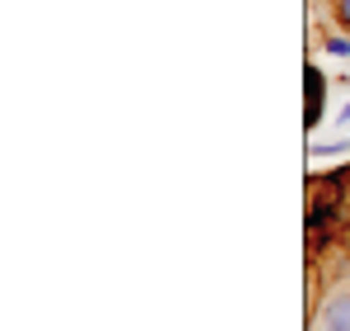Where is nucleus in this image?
<instances>
[{
    "mask_svg": "<svg viewBox=\"0 0 350 331\" xmlns=\"http://www.w3.org/2000/svg\"><path fill=\"white\" fill-rule=\"evenodd\" d=\"M317 327H322V331H350V289L332 293V298L322 303V317H317Z\"/></svg>",
    "mask_w": 350,
    "mask_h": 331,
    "instance_id": "7ed1b4c3",
    "label": "nucleus"
},
{
    "mask_svg": "<svg viewBox=\"0 0 350 331\" xmlns=\"http://www.w3.org/2000/svg\"><path fill=\"white\" fill-rule=\"evenodd\" d=\"M336 118H341V123H350V105H346V109H341V114H336Z\"/></svg>",
    "mask_w": 350,
    "mask_h": 331,
    "instance_id": "423d86ee",
    "label": "nucleus"
},
{
    "mask_svg": "<svg viewBox=\"0 0 350 331\" xmlns=\"http://www.w3.org/2000/svg\"><path fill=\"white\" fill-rule=\"evenodd\" d=\"M327 19H332L336 34H346V38H350V0H327Z\"/></svg>",
    "mask_w": 350,
    "mask_h": 331,
    "instance_id": "20e7f679",
    "label": "nucleus"
},
{
    "mask_svg": "<svg viewBox=\"0 0 350 331\" xmlns=\"http://www.w3.org/2000/svg\"><path fill=\"white\" fill-rule=\"evenodd\" d=\"M346 241H350V218H346Z\"/></svg>",
    "mask_w": 350,
    "mask_h": 331,
    "instance_id": "0eeeda50",
    "label": "nucleus"
},
{
    "mask_svg": "<svg viewBox=\"0 0 350 331\" xmlns=\"http://www.w3.org/2000/svg\"><path fill=\"white\" fill-rule=\"evenodd\" d=\"M350 218V185L341 170H322L308 180V204H303V227H346Z\"/></svg>",
    "mask_w": 350,
    "mask_h": 331,
    "instance_id": "f257e3e1",
    "label": "nucleus"
},
{
    "mask_svg": "<svg viewBox=\"0 0 350 331\" xmlns=\"http://www.w3.org/2000/svg\"><path fill=\"white\" fill-rule=\"evenodd\" d=\"M303 85H308V109H303V128L312 133V128H317V118H322V109H327V105H322V100H327V76L317 71V62H308V66H303Z\"/></svg>",
    "mask_w": 350,
    "mask_h": 331,
    "instance_id": "f03ea898",
    "label": "nucleus"
},
{
    "mask_svg": "<svg viewBox=\"0 0 350 331\" xmlns=\"http://www.w3.org/2000/svg\"><path fill=\"white\" fill-rule=\"evenodd\" d=\"M322 53H332V57H350V38H346V34H322Z\"/></svg>",
    "mask_w": 350,
    "mask_h": 331,
    "instance_id": "39448f33",
    "label": "nucleus"
}]
</instances>
